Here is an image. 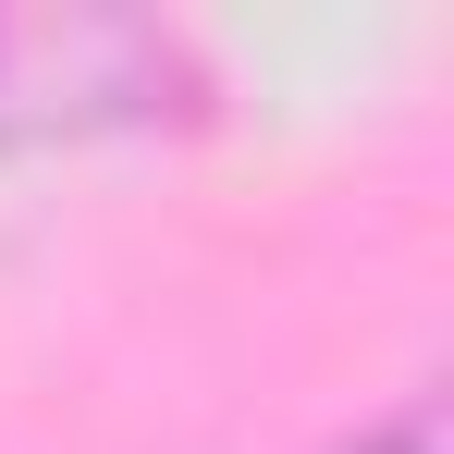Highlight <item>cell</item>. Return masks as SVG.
<instances>
[{"label": "cell", "mask_w": 454, "mask_h": 454, "mask_svg": "<svg viewBox=\"0 0 454 454\" xmlns=\"http://www.w3.org/2000/svg\"><path fill=\"white\" fill-rule=\"evenodd\" d=\"M319 454H442V393H405L393 418H369V430H344Z\"/></svg>", "instance_id": "cell-2"}, {"label": "cell", "mask_w": 454, "mask_h": 454, "mask_svg": "<svg viewBox=\"0 0 454 454\" xmlns=\"http://www.w3.org/2000/svg\"><path fill=\"white\" fill-rule=\"evenodd\" d=\"M172 111H197V62L172 25L0 12V136H136Z\"/></svg>", "instance_id": "cell-1"}]
</instances>
